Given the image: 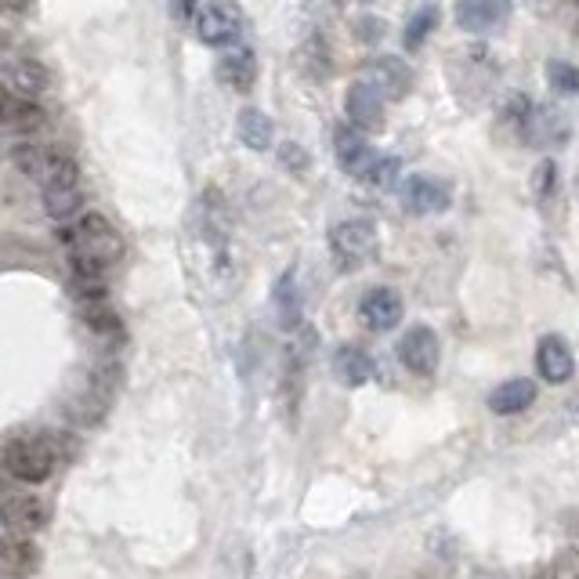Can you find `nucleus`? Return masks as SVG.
Returning <instances> with one entry per match:
<instances>
[{
	"mask_svg": "<svg viewBox=\"0 0 579 579\" xmlns=\"http://www.w3.org/2000/svg\"><path fill=\"white\" fill-rule=\"evenodd\" d=\"M551 579H579V551H561L551 561Z\"/></svg>",
	"mask_w": 579,
	"mask_h": 579,
	"instance_id": "nucleus-28",
	"label": "nucleus"
},
{
	"mask_svg": "<svg viewBox=\"0 0 579 579\" xmlns=\"http://www.w3.org/2000/svg\"><path fill=\"white\" fill-rule=\"evenodd\" d=\"M536 370L547 384H569L576 373V356L569 348V340L558 334L540 337L536 345Z\"/></svg>",
	"mask_w": 579,
	"mask_h": 579,
	"instance_id": "nucleus-12",
	"label": "nucleus"
},
{
	"mask_svg": "<svg viewBox=\"0 0 579 579\" xmlns=\"http://www.w3.org/2000/svg\"><path fill=\"white\" fill-rule=\"evenodd\" d=\"M345 113L359 135H381L384 131V94L370 80H356L345 94Z\"/></svg>",
	"mask_w": 579,
	"mask_h": 579,
	"instance_id": "nucleus-8",
	"label": "nucleus"
},
{
	"mask_svg": "<svg viewBox=\"0 0 579 579\" xmlns=\"http://www.w3.org/2000/svg\"><path fill=\"white\" fill-rule=\"evenodd\" d=\"M77 312H80V323H84L91 334L109 337V340H120L124 337V323H120V315L109 309V301H102V304H77Z\"/></svg>",
	"mask_w": 579,
	"mask_h": 579,
	"instance_id": "nucleus-21",
	"label": "nucleus"
},
{
	"mask_svg": "<svg viewBox=\"0 0 579 579\" xmlns=\"http://www.w3.org/2000/svg\"><path fill=\"white\" fill-rule=\"evenodd\" d=\"M58 467V449L47 439H15L0 453V471L22 486H40Z\"/></svg>",
	"mask_w": 579,
	"mask_h": 579,
	"instance_id": "nucleus-3",
	"label": "nucleus"
},
{
	"mask_svg": "<svg viewBox=\"0 0 579 579\" xmlns=\"http://www.w3.org/2000/svg\"><path fill=\"white\" fill-rule=\"evenodd\" d=\"M276 309L282 315V323H287V329L298 326V290H293V271H287V276L276 282Z\"/></svg>",
	"mask_w": 579,
	"mask_h": 579,
	"instance_id": "nucleus-25",
	"label": "nucleus"
},
{
	"mask_svg": "<svg viewBox=\"0 0 579 579\" xmlns=\"http://www.w3.org/2000/svg\"><path fill=\"white\" fill-rule=\"evenodd\" d=\"M547 80L558 94H579V69L569 62H551L547 66Z\"/></svg>",
	"mask_w": 579,
	"mask_h": 579,
	"instance_id": "nucleus-27",
	"label": "nucleus"
},
{
	"mask_svg": "<svg viewBox=\"0 0 579 579\" xmlns=\"http://www.w3.org/2000/svg\"><path fill=\"white\" fill-rule=\"evenodd\" d=\"M44 207L47 215H51L55 221H77L80 210H84V193L77 188H51V193H44Z\"/></svg>",
	"mask_w": 579,
	"mask_h": 579,
	"instance_id": "nucleus-23",
	"label": "nucleus"
},
{
	"mask_svg": "<svg viewBox=\"0 0 579 579\" xmlns=\"http://www.w3.org/2000/svg\"><path fill=\"white\" fill-rule=\"evenodd\" d=\"M439 359H442V340L435 334L431 326H409L406 334L398 340V362L406 366L413 377H431L439 370Z\"/></svg>",
	"mask_w": 579,
	"mask_h": 579,
	"instance_id": "nucleus-7",
	"label": "nucleus"
},
{
	"mask_svg": "<svg viewBox=\"0 0 579 579\" xmlns=\"http://www.w3.org/2000/svg\"><path fill=\"white\" fill-rule=\"evenodd\" d=\"M511 15V0H460L456 4V22L467 33H486Z\"/></svg>",
	"mask_w": 579,
	"mask_h": 579,
	"instance_id": "nucleus-15",
	"label": "nucleus"
},
{
	"mask_svg": "<svg viewBox=\"0 0 579 579\" xmlns=\"http://www.w3.org/2000/svg\"><path fill=\"white\" fill-rule=\"evenodd\" d=\"M402 204H406L409 215H445L449 204H453V188L442 178H431V174H417L402 185Z\"/></svg>",
	"mask_w": 579,
	"mask_h": 579,
	"instance_id": "nucleus-9",
	"label": "nucleus"
},
{
	"mask_svg": "<svg viewBox=\"0 0 579 579\" xmlns=\"http://www.w3.org/2000/svg\"><path fill=\"white\" fill-rule=\"evenodd\" d=\"M62 246L69 251V262L80 276H102L113 265H120L124 257V240L113 229L109 218L102 215H80L62 229Z\"/></svg>",
	"mask_w": 579,
	"mask_h": 579,
	"instance_id": "nucleus-1",
	"label": "nucleus"
},
{
	"mask_svg": "<svg viewBox=\"0 0 579 579\" xmlns=\"http://www.w3.org/2000/svg\"><path fill=\"white\" fill-rule=\"evenodd\" d=\"M576 4H579V0H576Z\"/></svg>",
	"mask_w": 579,
	"mask_h": 579,
	"instance_id": "nucleus-36",
	"label": "nucleus"
},
{
	"mask_svg": "<svg viewBox=\"0 0 579 579\" xmlns=\"http://www.w3.org/2000/svg\"><path fill=\"white\" fill-rule=\"evenodd\" d=\"M196 37L210 44V47H232L235 40L243 37V11L232 4V0H210L196 11Z\"/></svg>",
	"mask_w": 579,
	"mask_h": 579,
	"instance_id": "nucleus-5",
	"label": "nucleus"
},
{
	"mask_svg": "<svg viewBox=\"0 0 579 579\" xmlns=\"http://www.w3.org/2000/svg\"><path fill=\"white\" fill-rule=\"evenodd\" d=\"M576 37H579V26H576Z\"/></svg>",
	"mask_w": 579,
	"mask_h": 579,
	"instance_id": "nucleus-35",
	"label": "nucleus"
},
{
	"mask_svg": "<svg viewBox=\"0 0 579 579\" xmlns=\"http://www.w3.org/2000/svg\"><path fill=\"white\" fill-rule=\"evenodd\" d=\"M356 37L366 40V44L381 40V37H384V22H381V19H359V22H356Z\"/></svg>",
	"mask_w": 579,
	"mask_h": 579,
	"instance_id": "nucleus-31",
	"label": "nucleus"
},
{
	"mask_svg": "<svg viewBox=\"0 0 579 579\" xmlns=\"http://www.w3.org/2000/svg\"><path fill=\"white\" fill-rule=\"evenodd\" d=\"M398 171H402V163L395 157H377V163L370 171H366V185H373V188H392L398 182Z\"/></svg>",
	"mask_w": 579,
	"mask_h": 579,
	"instance_id": "nucleus-26",
	"label": "nucleus"
},
{
	"mask_svg": "<svg viewBox=\"0 0 579 579\" xmlns=\"http://www.w3.org/2000/svg\"><path fill=\"white\" fill-rule=\"evenodd\" d=\"M4 77H8V88L19 91L22 99H33V94L47 91V84H51V73H47L37 58H8Z\"/></svg>",
	"mask_w": 579,
	"mask_h": 579,
	"instance_id": "nucleus-18",
	"label": "nucleus"
},
{
	"mask_svg": "<svg viewBox=\"0 0 579 579\" xmlns=\"http://www.w3.org/2000/svg\"><path fill=\"white\" fill-rule=\"evenodd\" d=\"M551 188H554V160H543L540 167L533 171V193H536L540 199H547Z\"/></svg>",
	"mask_w": 579,
	"mask_h": 579,
	"instance_id": "nucleus-30",
	"label": "nucleus"
},
{
	"mask_svg": "<svg viewBox=\"0 0 579 579\" xmlns=\"http://www.w3.org/2000/svg\"><path fill=\"white\" fill-rule=\"evenodd\" d=\"M218 80L232 91H251L257 80V58L251 47H229L218 58Z\"/></svg>",
	"mask_w": 579,
	"mask_h": 579,
	"instance_id": "nucleus-16",
	"label": "nucleus"
},
{
	"mask_svg": "<svg viewBox=\"0 0 579 579\" xmlns=\"http://www.w3.org/2000/svg\"><path fill=\"white\" fill-rule=\"evenodd\" d=\"M525 141H533V146H561L565 138H569V127L561 124V116L554 109H533L529 113V124H525Z\"/></svg>",
	"mask_w": 579,
	"mask_h": 579,
	"instance_id": "nucleus-20",
	"label": "nucleus"
},
{
	"mask_svg": "<svg viewBox=\"0 0 579 579\" xmlns=\"http://www.w3.org/2000/svg\"><path fill=\"white\" fill-rule=\"evenodd\" d=\"M402 315H406V304H402L398 290H392V287L366 290V298L359 301V319L373 329V334H387V329H395L402 323Z\"/></svg>",
	"mask_w": 579,
	"mask_h": 579,
	"instance_id": "nucleus-10",
	"label": "nucleus"
},
{
	"mask_svg": "<svg viewBox=\"0 0 579 579\" xmlns=\"http://www.w3.org/2000/svg\"><path fill=\"white\" fill-rule=\"evenodd\" d=\"M439 26V4H424L413 11V19L406 22V33H402V40H406V51H417Z\"/></svg>",
	"mask_w": 579,
	"mask_h": 579,
	"instance_id": "nucleus-24",
	"label": "nucleus"
},
{
	"mask_svg": "<svg viewBox=\"0 0 579 579\" xmlns=\"http://www.w3.org/2000/svg\"><path fill=\"white\" fill-rule=\"evenodd\" d=\"M182 19H196V0H178Z\"/></svg>",
	"mask_w": 579,
	"mask_h": 579,
	"instance_id": "nucleus-33",
	"label": "nucleus"
},
{
	"mask_svg": "<svg viewBox=\"0 0 579 579\" xmlns=\"http://www.w3.org/2000/svg\"><path fill=\"white\" fill-rule=\"evenodd\" d=\"M334 157H337L340 167L351 174V178L362 182L366 171L373 167L381 152H377L370 141H366V135H359L356 127L345 124V127H337V131H334Z\"/></svg>",
	"mask_w": 579,
	"mask_h": 579,
	"instance_id": "nucleus-11",
	"label": "nucleus"
},
{
	"mask_svg": "<svg viewBox=\"0 0 579 579\" xmlns=\"http://www.w3.org/2000/svg\"><path fill=\"white\" fill-rule=\"evenodd\" d=\"M40 565V547L30 533L0 518V579H22L33 576Z\"/></svg>",
	"mask_w": 579,
	"mask_h": 579,
	"instance_id": "nucleus-6",
	"label": "nucleus"
},
{
	"mask_svg": "<svg viewBox=\"0 0 579 579\" xmlns=\"http://www.w3.org/2000/svg\"><path fill=\"white\" fill-rule=\"evenodd\" d=\"M235 135H240L246 149L265 152L271 146V120L262 109H243L240 120H235Z\"/></svg>",
	"mask_w": 579,
	"mask_h": 579,
	"instance_id": "nucleus-22",
	"label": "nucleus"
},
{
	"mask_svg": "<svg viewBox=\"0 0 579 579\" xmlns=\"http://www.w3.org/2000/svg\"><path fill=\"white\" fill-rule=\"evenodd\" d=\"M377 229L370 221H340L334 232H329V251H334V262L345 271H356L362 265H370L377 257Z\"/></svg>",
	"mask_w": 579,
	"mask_h": 579,
	"instance_id": "nucleus-4",
	"label": "nucleus"
},
{
	"mask_svg": "<svg viewBox=\"0 0 579 579\" xmlns=\"http://www.w3.org/2000/svg\"><path fill=\"white\" fill-rule=\"evenodd\" d=\"M536 402V384L529 377H514V381L496 384L489 392V409L496 417H514V413H525Z\"/></svg>",
	"mask_w": 579,
	"mask_h": 579,
	"instance_id": "nucleus-17",
	"label": "nucleus"
},
{
	"mask_svg": "<svg viewBox=\"0 0 579 579\" xmlns=\"http://www.w3.org/2000/svg\"><path fill=\"white\" fill-rule=\"evenodd\" d=\"M30 8V0H0V15H22Z\"/></svg>",
	"mask_w": 579,
	"mask_h": 579,
	"instance_id": "nucleus-32",
	"label": "nucleus"
},
{
	"mask_svg": "<svg viewBox=\"0 0 579 579\" xmlns=\"http://www.w3.org/2000/svg\"><path fill=\"white\" fill-rule=\"evenodd\" d=\"M366 80H370V84L384 94V102L387 99L402 102L409 94V88H413V69L402 62V58L381 55V58H373L370 69H366Z\"/></svg>",
	"mask_w": 579,
	"mask_h": 579,
	"instance_id": "nucleus-13",
	"label": "nucleus"
},
{
	"mask_svg": "<svg viewBox=\"0 0 579 579\" xmlns=\"http://www.w3.org/2000/svg\"><path fill=\"white\" fill-rule=\"evenodd\" d=\"M0 55H4V33H0Z\"/></svg>",
	"mask_w": 579,
	"mask_h": 579,
	"instance_id": "nucleus-34",
	"label": "nucleus"
},
{
	"mask_svg": "<svg viewBox=\"0 0 579 579\" xmlns=\"http://www.w3.org/2000/svg\"><path fill=\"white\" fill-rule=\"evenodd\" d=\"M334 373H337L348 387L370 384V377H373V359H370V351L359 348V345L337 348V356H334Z\"/></svg>",
	"mask_w": 579,
	"mask_h": 579,
	"instance_id": "nucleus-19",
	"label": "nucleus"
},
{
	"mask_svg": "<svg viewBox=\"0 0 579 579\" xmlns=\"http://www.w3.org/2000/svg\"><path fill=\"white\" fill-rule=\"evenodd\" d=\"M15 167L26 174V178L37 182L44 193H51V188H77L80 185L77 160L58 146H19L15 149Z\"/></svg>",
	"mask_w": 579,
	"mask_h": 579,
	"instance_id": "nucleus-2",
	"label": "nucleus"
},
{
	"mask_svg": "<svg viewBox=\"0 0 579 579\" xmlns=\"http://www.w3.org/2000/svg\"><path fill=\"white\" fill-rule=\"evenodd\" d=\"M44 124V109L33 99L0 84V131H37Z\"/></svg>",
	"mask_w": 579,
	"mask_h": 579,
	"instance_id": "nucleus-14",
	"label": "nucleus"
},
{
	"mask_svg": "<svg viewBox=\"0 0 579 579\" xmlns=\"http://www.w3.org/2000/svg\"><path fill=\"white\" fill-rule=\"evenodd\" d=\"M279 160L282 163H287V167L293 171V174H304V171H309V152H304L301 146H293V141H287V146H282L279 149Z\"/></svg>",
	"mask_w": 579,
	"mask_h": 579,
	"instance_id": "nucleus-29",
	"label": "nucleus"
}]
</instances>
